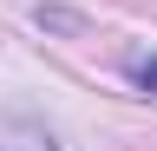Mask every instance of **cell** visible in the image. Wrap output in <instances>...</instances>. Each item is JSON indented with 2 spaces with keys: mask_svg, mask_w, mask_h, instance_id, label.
<instances>
[{
  "mask_svg": "<svg viewBox=\"0 0 157 151\" xmlns=\"http://www.w3.org/2000/svg\"><path fill=\"white\" fill-rule=\"evenodd\" d=\"M0 151H59L52 125H39L33 112H7L0 105Z\"/></svg>",
  "mask_w": 157,
  "mask_h": 151,
  "instance_id": "obj_1",
  "label": "cell"
},
{
  "mask_svg": "<svg viewBox=\"0 0 157 151\" xmlns=\"http://www.w3.org/2000/svg\"><path fill=\"white\" fill-rule=\"evenodd\" d=\"M124 79H131L137 92L157 99V53H131V59H124Z\"/></svg>",
  "mask_w": 157,
  "mask_h": 151,
  "instance_id": "obj_2",
  "label": "cell"
}]
</instances>
